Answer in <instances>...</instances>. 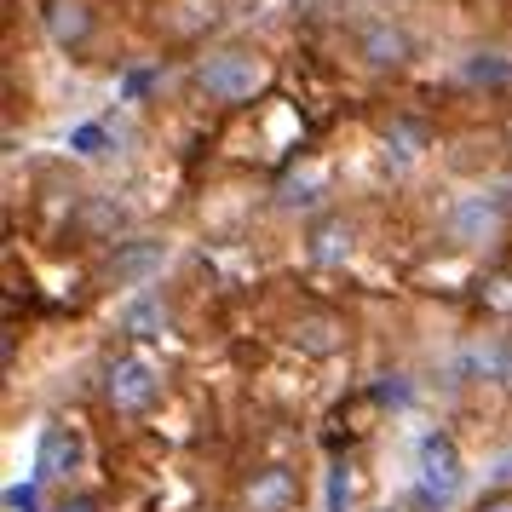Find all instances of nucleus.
<instances>
[{"instance_id":"3","label":"nucleus","mask_w":512,"mask_h":512,"mask_svg":"<svg viewBox=\"0 0 512 512\" xmlns=\"http://www.w3.org/2000/svg\"><path fill=\"white\" fill-rule=\"evenodd\" d=\"M104 392H110V403H116L121 415H139V409L156 403L162 374H156V363H144V357H121L116 369H110V380H104Z\"/></svg>"},{"instance_id":"10","label":"nucleus","mask_w":512,"mask_h":512,"mask_svg":"<svg viewBox=\"0 0 512 512\" xmlns=\"http://www.w3.org/2000/svg\"><path fill=\"white\" fill-rule=\"evenodd\" d=\"M351 254V225L346 219H323L317 231H311V259L317 265H340Z\"/></svg>"},{"instance_id":"15","label":"nucleus","mask_w":512,"mask_h":512,"mask_svg":"<svg viewBox=\"0 0 512 512\" xmlns=\"http://www.w3.org/2000/svg\"><path fill=\"white\" fill-rule=\"evenodd\" d=\"M6 512H41V489L35 484H6Z\"/></svg>"},{"instance_id":"12","label":"nucleus","mask_w":512,"mask_h":512,"mask_svg":"<svg viewBox=\"0 0 512 512\" xmlns=\"http://www.w3.org/2000/svg\"><path fill=\"white\" fill-rule=\"evenodd\" d=\"M472 369L484 374V380L512 386V346H478V351H472Z\"/></svg>"},{"instance_id":"16","label":"nucleus","mask_w":512,"mask_h":512,"mask_svg":"<svg viewBox=\"0 0 512 512\" xmlns=\"http://www.w3.org/2000/svg\"><path fill=\"white\" fill-rule=\"evenodd\" d=\"M52 512H98V501H87V495H75V501H58Z\"/></svg>"},{"instance_id":"13","label":"nucleus","mask_w":512,"mask_h":512,"mask_svg":"<svg viewBox=\"0 0 512 512\" xmlns=\"http://www.w3.org/2000/svg\"><path fill=\"white\" fill-rule=\"evenodd\" d=\"M300 346L305 351H334V323H328V317H305L300 323Z\"/></svg>"},{"instance_id":"11","label":"nucleus","mask_w":512,"mask_h":512,"mask_svg":"<svg viewBox=\"0 0 512 512\" xmlns=\"http://www.w3.org/2000/svg\"><path fill=\"white\" fill-rule=\"evenodd\" d=\"M466 81L472 87H501V81H512V64L501 58V52H478V58H466Z\"/></svg>"},{"instance_id":"14","label":"nucleus","mask_w":512,"mask_h":512,"mask_svg":"<svg viewBox=\"0 0 512 512\" xmlns=\"http://www.w3.org/2000/svg\"><path fill=\"white\" fill-rule=\"evenodd\" d=\"M70 150H81V156H104V150H110V133H104L98 121H87V127H75L70 133Z\"/></svg>"},{"instance_id":"2","label":"nucleus","mask_w":512,"mask_h":512,"mask_svg":"<svg viewBox=\"0 0 512 512\" xmlns=\"http://www.w3.org/2000/svg\"><path fill=\"white\" fill-rule=\"evenodd\" d=\"M461 455H455V443L432 432V438L420 443V489L415 501L420 507H443V501H455V489H461Z\"/></svg>"},{"instance_id":"9","label":"nucleus","mask_w":512,"mask_h":512,"mask_svg":"<svg viewBox=\"0 0 512 512\" xmlns=\"http://www.w3.org/2000/svg\"><path fill=\"white\" fill-rule=\"evenodd\" d=\"M167 328V305L156 294H139V300L121 311V334H139V340H156Z\"/></svg>"},{"instance_id":"7","label":"nucleus","mask_w":512,"mask_h":512,"mask_svg":"<svg viewBox=\"0 0 512 512\" xmlns=\"http://www.w3.org/2000/svg\"><path fill=\"white\" fill-rule=\"evenodd\" d=\"M75 461H81V443H75V432H64V426H47L41 432V455H35V478H64V472H75Z\"/></svg>"},{"instance_id":"8","label":"nucleus","mask_w":512,"mask_h":512,"mask_svg":"<svg viewBox=\"0 0 512 512\" xmlns=\"http://www.w3.org/2000/svg\"><path fill=\"white\" fill-rule=\"evenodd\" d=\"M495 225H501V202H484V196L461 202V208H455V219H449V231L461 236V242H484Z\"/></svg>"},{"instance_id":"4","label":"nucleus","mask_w":512,"mask_h":512,"mask_svg":"<svg viewBox=\"0 0 512 512\" xmlns=\"http://www.w3.org/2000/svg\"><path fill=\"white\" fill-rule=\"evenodd\" d=\"M357 52L369 58L374 70H397V64H409V35H403L397 24H363Z\"/></svg>"},{"instance_id":"18","label":"nucleus","mask_w":512,"mask_h":512,"mask_svg":"<svg viewBox=\"0 0 512 512\" xmlns=\"http://www.w3.org/2000/svg\"><path fill=\"white\" fill-rule=\"evenodd\" d=\"M478 512H512V495H489V501H484Z\"/></svg>"},{"instance_id":"17","label":"nucleus","mask_w":512,"mask_h":512,"mask_svg":"<svg viewBox=\"0 0 512 512\" xmlns=\"http://www.w3.org/2000/svg\"><path fill=\"white\" fill-rule=\"evenodd\" d=\"M144 87H150V70H139V75H127V98H139Z\"/></svg>"},{"instance_id":"1","label":"nucleus","mask_w":512,"mask_h":512,"mask_svg":"<svg viewBox=\"0 0 512 512\" xmlns=\"http://www.w3.org/2000/svg\"><path fill=\"white\" fill-rule=\"evenodd\" d=\"M196 81L219 104H248L259 93V81H265V64H259L254 52H213L208 64L196 70Z\"/></svg>"},{"instance_id":"5","label":"nucleus","mask_w":512,"mask_h":512,"mask_svg":"<svg viewBox=\"0 0 512 512\" xmlns=\"http://www.w3.org/2000/svg\"><path fill=\"white\" fill-rule=\"evenodd\" d=\"M294 495H300L294 472L288 466H265V472H254V484H248V512H288Z\"/></svg>"},{"instance_id":"6","label":"nucleus","mask_w":512,"mask_h":512,"mask_svg":"<svg viewBox=\"0 0 512 512\" xmlns=\"http://www.w3.org/2000/svg\"><path fill=\"white\" fill-rule=\"evenodd\" d=\"M47 35L58 47H81L93 35V12L87 0H47Z\"/></svg>"}]
</instances>
